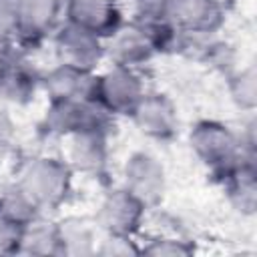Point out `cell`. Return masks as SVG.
Masks as SVG:
<instances>
[{
    "instance_id": "obj_1",
    "label": "cell",
    "mask_w": 257,
    "mask_h": 257,
    "mask_svg": "<svg viewBox=\"0 0 257 257\" xmlns=\"http://www.w3.org/2000/svg\"><path fill=\"white\" fill-rule=\"evenodd\" d=\"M74 171L56 155H32L16 171L14 183L42 215L60 211L74 191Z\"/></svg>"
},
{
    "instance_id": "obj_2",
    "label": "cell",
    "mask_w": 257,
    "mask_h": 257,
    "mask_svg": "<svg viewBox=\"0 0 257 257\" xmlns=\"http://www.w3.org/2000/svg\"><path fill=\"white\" fill-rule=\"evenodd\" d=\"M187 143L213 179H219L241 159H257V145L245 143L235 128L217 118L195 120L187 133Z\"/></svg>"
},
{
    "instance_id": "obj_3",
    "label": "cell",
    "mask_w": 257,
    "mask_h": 257,
    "mask_svg": "<svg viewBox=\"0 0 257 257\" xmlns=\"http://www.w3.org/2000/svg\"><path fill=\"white\" fill-rule=\"evenodd\" d=\"M114 116L108 114L96 100H48L40 118V133L48 139L62 141L78 131H108Z\"/></svg>"
},
{
    "instance_id": "obj_4",
    "label": "cell",
    "mask_w": 257,
    "mask_h": 257,
    "mask_svg": "<svg viewBox=\"0 0 257 257\" xmlns=\"http://www.w3.org/2000/svg\"><path fill=\"white\" fill-rule=\"evenodd\" d=\"M149 207L137 199L122 185L106 189L96 205V213L92 217L100 235H120V237H139Z\"/></svg>"
},
{
    "instance_id": "obj_5",
    "label": "cell",
    "mask_w": 257,
    "mask_h": 257,
    "mask_svg": "<svg viewBox=\"0 0 257 257\" xmlns=\"http://www.w3.org/2000/svg\"><path fill=\"white\" fill-rule=\"evenodd\" d=\"M143 72L128 66L108 64L104 70L96 72L94 100L114 118L126 116L133 112L137 102L147 92Z\"/></svg>"
},
{
    "instance_id": "obj_6",
    "label": "cell",
    "mask_w": 257,
    "mask_h": 257,
    "mask_svg": "<svg viewBox=\"0 0 257 257\" xmlns=\"http://www.w3.org/2000/svg\"><path fill=\"white\" fill-rule=\"evenodd\" d=\"M64 20V0H18L14 44L32 52L52 34Z\"/></svg>"
},
{
    "instance_id": "obj_7",
    "label": "cell",
    "mask_w": 257,
    "mask_h": 257,
    "mask_svg": "<svg viewBox=\"0 0 257 257\" xmlns=\"http://www.w3.org/2000/svg\"><path fill=\"white\" fill-rule=\"evenodd\" d=\"M120 185L149 209H155L167 193V169L151 151H133L120 167Z\"/></svg>"
},
{
    "instance_id": "obj_8",
    "label": "cell",
    "mask_w": 257,
    "mask_h": 257,
    "mask_svg": "<svg viewBox=\"0 0 257 257\" xmlns=\"http://www.w3.org/2000/svg\"><path fill=\"white\" fill-rule=\"evenodd\" d=\"M128 120L145 139L155 143L175 141L181 128L177 102L161 90H147L128 114Z\"/></svg>"
},
{
    "instance_id": "obj_9",
    "label": "cell",
    "mask_w": 257,
    "mask_h": 257,
    "mask_svg": "<svg viewBox=\"0 0 257 257\" xmlns=\"http://www.w3.org/2000/svg\"><path fill=\"white\" fill-rule=\"evenodd\" d=\"M110 133L108 131H78L62 139L64 161L74 175L104 181L110 171Z\"/></svg>"
},
{
    "instance_id": "obj_10",
    "label": "cell",
    "mask_w": 257,
    "mask_h": 257,
    "mask_svg": "<svg viewBox=\"0 0 257 257\" xmlns=\"http://www.w3.org/2000/svg\"><path fill=\"white\" fill-rule=\"evenodd\" d=\"M40 80L42 72L30 60V52L14 44L0 64V102L8 106H28L42 90Z\"/></svg>"
},
{
    "instance_id": "obj_11",
    "label": "cell",
    "mask_w": 257,
    "mask_h": 257,
    "mask_svg": "<svg viewBox=\"0 0 257 257\" xmlns=\"http://www.w3.org/2000/svg\"><path fill=\"white\" fill-rule=\"evenodd\" d=\"M54 58L60 64H68L80 70L96 72L100 64L106 60L104 56V40L76 24L62 20L56 32L50 38Z\"/></svg>"
},
{
    "instance_id": "obj_12",
    "label": "cell",
    "mask_w": 257,
    "mask_h": 257,
    "mask_svg": "<svg viewBox=\"0 0 257 257\" xmlns=\"http://www.w3.org/2000/svg\"><path fill=\"white\" fill-rule=\"evenodd\" d=\"M104 56L108 64H118V66L141 70L159 54H157L149 28L143 22L124 20L104 40Z\"/></svg>"
},
{
    "instance_id": "obj_13",
    "label": "cell",
    "mask_w": 257,
    "mask_h": 257,
    "mask_svg": "<svg viewBox=\"0 0 257 257\" xmlns=\"http://www.w3.org/2000/svg\"><path fill=\"white\" fill-rule=\"evenodd\" d=\"M167 18L185 34H219L227 22L223 0H169Z\"/></svg>"
},
{
    "instance_id": "obj_14",
    "label": "cell",
    "mask_w": 257,
    "mask_h": 257,
    "mask_svg": "<svg viewBox=\"0 0 257 257\" xmlns=\"http://www.w3.org/2000/svg\"><path fill=\"white\" fill-rule=\"evenodd\" d=\"M64 20L106 40L122 22L118 0H64Z\"/></svg>"
},
{
    "instance_id": "obj_15",
    "label": "cell",
    "mask_w": 257,
    "mask_h": 257,
    "mask_svg": "<svg viewBox=\"0 0 257 257\" xmlns=\"http://www.w3.org/2000/svg\"><path fill=\"white\" fill-rule=\"evenodd\" d=\"M96 72L56 62L42 72L40 86L48 100H94Z\"/></svg>"
},
{
    "instance_id": "obj_16",
    "label": "cell",
    "mask_w": 257,
    "mask_h": 257,
    "mask_svg": "<svg viewBox=\"0 0 257 257\" xmlns=\"http://www.w3.org/2000/svg\"><path fill=\"white\" fill-rule=\"evenodd\" d=\"M233 211L241 217L257 213V159H241L219 179H215Z\"/></svg>"
},
{
    "instance_id": "obj_17",
    "label": "cell",
    "mask_w": 257,
    "mask_h": 257,
    "mask_svg": "<svg viewBox=\"0 0 257 257\" xmlns=\"http://www.w3.org/2000/svg\"><path fill=\"white\" fill-rule=\"evenodd\" d=\"M56 231L60 241V257H88L96 253L100 231L94 221L78 215H66L56 219Z\"/></svg>"
},
{
    "instance_id": "obj_18",
    "label": "cell",
    "mask_w": 257,
    "mask_h": 257,
    "mask_svg": "<svg viewBox=\"0 0 257 257\" xmlns=\"http://www.w3.org/2000/svg\"><path fill=\"white\" fill-rule=\"evenodd\" d=\"M18 255H54L60 257V241L56 231V221L48 219V215H40L28 225L22 227L20 249Z\"/></svg>"
},
{
    "instance_id": "obj_19",
    "label": "cell",
    "mask_w": 257,
    "mask_h": 257,
    "mask_svg": "<svg viewBox=\"0 0 257 257\" xmlns=\"http://www.w3.org/2000/svg\"><path fill=\"white\" fill-rule=\"evenodd\" d=\"M227 96L231 104L247 114H253L257 108V68L253 62L249 64H239L233 68L227 76H223Z\"/></svg>"
},
{
    "instance_id": "obj_20",
    "label": "cell",
    "mask_w": 257,
    "mask_h": 257,
    "mask_svg": "<svg viewBox=\"0 0 257 257\" xmlns=\"http://www.w3.org/2000/svg\"><path fill=\"white\" fill-rule=\"evenodd\" d=\"M197 253L193 239L181 233H157L141 243V255L153 257H189Z\"/></svg>"
},
{
    "instance_id": "obj_21",
    "label": "cell",
    "mask_w": 257,
    "mask_h": 257,
    "mask_svg": "<svg viewBox=\"0 0 257 257\" xmlns=\"http://www.w3.org/2000/svg\"><path fill=\"white\" fill-rule=\"evenodd\" d=\"M104 257H133L141 255V243L137 237H120V235H100L96 243V253Z\"/></svg>"
},
{
    "instance_id": "obj_22",
    "label": "cell",
    "mask_w": 257,
    "mask_h": 257,
    "mask_svg": "<svg viewBox=\"0 0 257 257\" xmlns=\"http://www.w3.org/2000/svg\"><path fill=\"white\" fill-rule=\"evenodd\" d=\"M169 0H133V18L137 22H155L167 18Z\"/></svg>"
},
{
    "instance_id": "obj_23",
    "label": "cell",
    "mask_w": 257,
    "mask_h": 257,
    "mask_svg": "<svg viewBox=\"0 0 257 257\" xmlns=\"http://www.w3.org/2000/svg\"><path fill=\"white\" fill-rule=\"evenodd\" d=\"M22 227L0 217V255H18Z\"/></svg>"
},
{
    "instance_id": "obj_24",
    "label": "cell",
    "mask_w": 257,
    "mask_h": 257,
    "mask_svg": "<svg viewBox=\"0 0 257 257\" xmlns=\"http://www.w3.org/2000/svg\"><path fill=\"white\" fill-rule=\"evenodd\" d=\"M16 4L18 0H0V36L12 42L16 34Z\"/></svg>"
},
{
    "instance_id": "obj_25",
    "label": "cell",
    "mask_w": 257,
    "mask_h": 257,
    "mask_svg": "<svg viewBox=\"0 0 257 257\" xmlns=\"http://www.w3.org/2000/svg\"><path fill=\"white\" fill-rule=\"evenodd\" d=\"M16 133H18L16 120L12 118V114L6 108H0V149L8 151L14 145Z\"/></svg>"
},
{
    "instance_id": "obj_26",
    "label": "cell",
    "mask_w": 257,
    "mask_h": 257,
    "mask_svg": "<svg viewBox=\"0 0 257 257\" xmlns=\"http://www.w3.org/2000/svg\"><path fill=\"white\" fill-rule=\"evenodd\" d=\"M14 46V42L12 40H6V38H2L0 36V64L4 62V58L8 56V52H10V48Z\"/></svg>"
}]
</instances>
